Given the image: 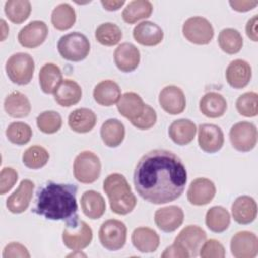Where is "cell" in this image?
<instances>
[{"mask_svg":"<svg viewBox=\"0 0 258 258\" xmlns=\"http://www.w3.org/2000/svg\"><path fill=\"white\" fill-rule=\"evenodd\" d=\"M184 214L180 207L167 206L156 210L154 214L155 225L161 231L170 233L175 231L183 223Z\"/></svg>","mask_w":258,"mask_h":258,"instance_id":"obj_16","label":"cell"},{"mask_svg":"<svg viewBox=\"0 0 258 258\" xmlns=\"http://www.w3.org/2000/svg\"><path fill=\"white\" fill-rule=\"evenodd\" d=\"M1 28H2V37H1V39H2V40H4V39H5V37H6V36H7V34H8L9 28H8V26L6 25L5 20H3V19H1Z\"/></svg>","mask_w":258,"mask_h":258,"instance_id":"obj_52","label":"cell"},{"mask_svg":"<svg viewBox=\"0 0 258 258\" xmlns=\"http://www.w3.org/2000/svg\"><path fill=\"white\" fill-rule=\"evenodd\" d=\"M101 173L100 158L92 151L79 153L74 161V175L82 183L95 182Z\"/></svg>","mask_w":258,"mask_h":258,"instance_id":"obj_7","label":"cell"},{"mask_svg":"<svg viewBox=\"0 0 258 258\" xmlns=\"http://www.w3.org/2000/svg\"><path fill=\"white\" fill-rule=\"evenodd\" d=\"M156 120H157L156 112L154 111V109L152 107H150L149 105L146 104L144 112L137 119L131 121V124L134 127H136L137 129L147 130L155 125Z\"/></svg>","mask_w":258,"mask_h":258,"instance_id":"obj_45","label":"cell"},{"mask_svg":"<svg viewBox=\"0 0 258 258\" xmlns=\"http://www.w3.org/2000/svg\"><path fill=\"white\" fill-rule=\"evenodd\" d=\"M218 42L224 52L235 54L238 53L243 46V37L237 29L224 28L219 33Z\"/></svg>","mask_w":258,"mask_h":258,"instance_id":"obj_37","label":"cell"},{"mask_svg":"<svg viewBox=\"0 0 258 258\" xmlns=\"http://www.w3.org/2000/svg\"><path fill=\"white\" fill-rule=\"evenodd\" d=\"M230 248L236 258H254L258 254V238L253 232L240 231L232 237Z\"/></svg>","mask_w":258,"mask_h":258,"instance_id":"obj_12","label":"cell"},{"mask_svg":"<svg viewBox=\"0 0 258 258\" xmlns=\"http://www.w3.org/2000/svg\"><path fill=\"white\" fill-rule=\"evenodd\" d=\"M82 99V89L80 85L70 79L62 81L60 86L54 93L55 102L62 107H71L76 105Z\"/></svg>","mask_w":258,"mask_h":258,"instance_id":"obj_31","label":"cell"},{"mask_svg":"<svg viewBox=\"0 0 258 258\" xmlns=\"http://www.w3.org/2000/svg\"><path fill=\"white\" fill-rule=\"evenodd\" d=\"M197 133L196 124L188 119H178L173 121L168 128L170 139L177 145L190 143Z\"/></svg>","mask_w":258,"mask_h":258,"instance_id":"obj_26","label":"cell"},{"mask_svg":"<svg viewBox=\"0 0 258 258\" xmlns=\"http://www.w3.org/2000/svg\"><path fill=\"white\" fill-rule=\"evenodd\" d=\"M153 10V6L148 0H133L127 4L122 12V18L126 23L132 24L140 19L148 18Z\"/></svg>","mask_w":258,"mask_h":258,"instance_id":"obj_34","label":"cell"},{"mask_svg":"<svg viewBox=\"0 0 258 258\" xmlns=\"http://www.w3.org/2000/svg\"><path fill=\"white\" fill-rule=\"evenodd\" d=\"M231 222L229 212L221 206H214L210 208L206 214V225L215 233H222L226 231Z\"/></svg>","mask_w":258,"mask_h":258,"instance_id":"obj_35","label":"cell"},{"mask_svg":"<svg viewBox=\"0 0 258 258\" xmlns=\"http://www.w3.org/2000/svg\"><path fill=\"white\" fill-rule=\"evenodd\" d=\"M35 64L32 56L25 52L12 54L6 61L5 70L9 80L17 85H27L33 77Z\"/></svg>","mask_w":258,"mask_h":258,"instance_id":"obj_6","label":"cell"},{"mask_svg":"<svg viewBox=\"0 0 258 258\" xmlns=\"http://www.w3.org/2000/svg\"><path fill=\"white\" fill-rule=\"evenodd\" d=\"M7 139L16 145H24L28 143L32 137L30 126L23 122H12L6 129Z\"/></svg>","mask_w":258,"mask_h":258,"instance_id":"obj_41","label":"cell"},{"mask_svg":"<svg viewBox=\"0 0 258 258\" xmlns=\"http://www.w3.org/2000/svg\"><path fill=\"white\" fill-rule=\"evenodd\" d=\"M232 216L241 225L252 223L257 216V204L252 197L240 196L232 204Z\"/></svg>","mask_w":258,"mask_h":258,"instance_id":"obj_22","label":"cell"},{"mask_svg":"<svg viewBox=\"0 0 258 258\" xmlns=\"http://www.w3.org/2000/svg\"><path fill=\"white\" fill-rule=\"evenodd\" d=\"M75 257V256H84V257H86V254H83L82 252H81V250H78V253H72V254H70V255H68V257Z\"/></svg>","mask_w":258,"mask_h":258,"instance_id":"obj_53","label":"cell"},{"mask_svg":"<svg viewBox=\"0 0 258 258\" xmlns=\"http://www.w3.org/2000/svg\"><path fill=\"white\" fill-rule=\"evenodd\" d=\"M145 105L142 98L133 92H127L121 96L117 103V109L119 113L127 118L130 122L137 119L145 109Z\"/></svg>","mask_w":258,"mask_h":258,"instance_id":"obj_24","label":"cell"},{"mask_svg":"<svg viewBox=\"0 0 258 258\" xmlns=\"http://www.w3.org/2000/svg\"><path fill=\"white\" fill-rule=\"evenodd\" d=\"M18 179V173L12 167H4L0 172V194L8 192Z\"/></svg>","mask_w":258,"mask_h":258,"instance_id":"obj_46","label":"cell"},{"mask_svg":"<svg viewBox=\"0 0 258 258\" xmlns=\"http://www.w3.org/2000/svg\"><path fill=\"white\" fill-rule=\"evenodd\" d=\"M227 110V101L217 92L205 94L200 101V111L209 118L222 117Z\"/></svg>","mask_w":258,"mask_h":258,"instance_id":"obj_29","label":"cell"},{"mask_svg":"<svg viewBox=\"0 0 258 258\" xmlns=\"http://www.w3.org/2000/svg\"><path fill=\"white\" fill-rule=\"evenodd\" d=\"M100 135L108 147L119 146L125 137V127L118 119H108L102 124Z\"/></svg>","mask_w":258,"mask_h":258,"instance_id":"obj_33","label":"cell"},{"mask_svg":"<svg viewBox=\"0 0 258 258\" xmlns=\"http://www.w3.org/2000/svg\"><path fill=\"white\" fill-rule=\"evenodd\" d=\"M48 159V151L40 145H32L28 147L22 155L23 164L30 169H39L43 167Z\"/></svg>","mask_w":258,"mask_h":258,"instance_id":"obj_40","label":"cell"},{"mask_svg":"<svg viewBox=\"0 0 258 258\" xmlns=\"http://www.w3.org/2000/svg\"><path fill=\"white\" fill-rule=\"evenodd\" d=\"M93 97L99 105L110 107L118 103L121 98V89L114 81L105 80L95 86Z\"/></svg>","mask_w":258,"mask_h":258,"instance_id":"obj_23","label":"cell"},{"mask_svg":"<svg viewBox=\"0 0 258 258\" xmlns=\"http://www.w3.org/2000/svg\"><path fill=\"white\" fill-rule=\"evenodd\" d=\"M81 207L84 215L92 220L100 219L106 211L103 196L96 190H87L81 197Z\"/></svg>","mask_w":258,"mask_h":258,"instance_id":"obj_28","label":"cell"},{"mask_svg":"<svg viewBox=\"0 0 258 258\" xmlns=\"http://www.w3.org/2000/svg\"><path fill=\"white\" fill-rule=\"evenodd\" d=\"M62 124L60 115L55 111H44L36 118L38 129L45 134H53L57 132Z\"/></svg>","mask_w":258,"mask_h":258,"instance_id":"obj_42","label":"cell"},{"mask_svg":"<svg viewBox=\"0 0 258 258\" xmlns=\"http://www.w3.org/2000/svg\"><path fill=\"white\" fill-rule=\"evenodd\" d=\"M183 36L191 43L205 45L214 37V28L211 22L202 16H192L182 25Z\"/></svg>","mask_w":258,"mask_h":258,"instance_id":"obj_9","label":"cell"},{"mask_svg":"<svg viewBox=\"0 0 258 258\" xmlns=\"http://www.w3.org/2000/svg\"><path fill=\"white\" fill-rule=\"evenodd\" d=\"M76 22V11L68 3H60L51 13V23L57 30H68Z\"/></svg>","mask_w":258,"mask_h":258,"instance_id":"obj_36","label":"cell"},{"mask_svg":"<svg viewBox=\"0 0 258 258\" xmlns=\"http://www.w3.org/2000/svg\"><path fill=\"white\" fill-rule=\"evenodd\" d=\"M236 108L240 115L255 117L258 114V95L255 92H247L238 97Z\"/></svg>","mask_w":258,"mask_h":258,"instance_id":"obj_43","label":"cell"},{"mask_svg":"<svg viewBox=\"0 0 258 258\" xmlns=\"http://www.w3.org/2000/svg\"><path fill=\"white\" fill-rule=\"evenodd\" d=\"M116 67L124 73H130L137 69L140 62L139 49L130 42H123L114 51Z\"/></svg>","mask_w":258,"mask_h":258,"instance_id":"obj_18","label":"cell"},{"mask_svg":"<svg viewBox=\"0 0 258 258\" xmlns=\"http://www.w3.org/2000/svg\"><path fill=\"white\" fill-rule=\"evenodd\" d=\"M33 189L34 183L30 179L21 180L16 190L8 197L6 201L7 209L13 214L23 213L30 204Z\"/></svg>","mask_w":258,"mask_h":258,"instance_id":"obj_19","label":"cell"},{"mask_svg":"<svg viewBox=\"0 0 258 258\" xmlns=\"http://www.w3.org/2000/svg\"><path fill=\"white\" fill-rule=\"evenodd\" d=\"M101 4L108 11L119 10L124 4V0H101Z\"/></svg>","mask_w":258,"mask_h":258,"instance_id":"obj_51","label":"cell"},{"mask_svg":"<svg viewBox=\"0 0 258 258\" xmlns=\"http://www.w3.org/2000/svg\"><path fill=\"white\" fill-rule=\"evenodd\" d=\"M78 187L49 181L38 188L33 212L45 219L69 221L77 216Z\"/></svg>","mask_w":258,"mask_h":258,"instance_id":"obj_2","label":"cell"},{"mask_svg":"<svg viewBox=\"0 0 258 258\" xmlns=\"http://www.w3.org/2000/svg\"><path fill=\"white\" fill-rule=\"evenodd\" d=\"M70 128L78 133L90 132L97 123V116L91 109L79 108L71 112L68 118Z\"/></svg>","mask_w":258,"mask_h":258,"instance_id":"obj_27","label":"cell"},{"mask_svg":"<svg viewBox=\"0 0 258 258\" xmlns=\"http://www.w3.org/2000/svg\"><path fill=\"white\" fill-rule=\"evenodd\" d=\"M229 4L231 5V7L238 11V12H247L252 10L253 8H255L258 4L257 1H248V0H234V1H229Z\"/></svg>","mask_w":258,"mask_h":258,"instance_id":"obj_49","label":"cell"},{"mask_svg":"<svg viewBox=\"0 0 258 258\" xmlns=\"http://www.w3.org/2000/svg\"><path fill=\"white\" fill-rule=\"evenodd\" d=\"M207 239L206 232L199 226L188 225L184 227L174 239V243L187 251L189 257H196Z\"/></svg>","mask_w":258,"mask_h":258,"instance_id":"obj_11","label":"cell"},{"mask_svg":"<svg viewBox=\"0 0 258 258\" xmlns=\"http://www.w3.org/2000/svg\"><path fill=\"white\" fill-rule=\"evenodd\" d=\"M232 146L241 152L251 151L257 143V128L247 121L234 124L229 133Z\"/></svg>","mask_w":258,"mask_h":258,"instance_id":"obj_10","label":"cell"},{"mask_svg":"<svg viewBox=\"0 0 258 258\" xmlns=\"http://www.w3.org/2000/svg\"><path fill=\"white\" fill-rule=\"evenodd\" d=\"M160 107L170 115H178L182 113L186 106V100L183 91L176 86L164 87L158 97Z\"/></svg>","mask_w":258,"mask_h":258,"instance_id":"obj_14","label":"cell"},{"mask_svg":"<svg viewBox=\"0 0 258 258\" xmlns=\"http://www.w3.org/2000/svg\"><path fill=\"white\" fill-rule=\"evenodd\" d=\"M216 195V186L212 180L205 177L194 179L187 190V200L191 205L204 206L209 204Z\"/></svg>","mask_w":258,"mask_h":258,"instance_id":"obj_17","label":"cell"},{"mask_svg":"<svg viewBox=\"0 0 258 258\" xmlns=\"http://www.w3.org/2000/svg\"><path fill=\"white\" fill-rule=\"evenodd\" d=\"M252 78L251 66L243 59L232 60L226 70V80L234 89L245 88Z\"/></svg>","mask_w":258,"mask_h":258,"instance_id":"obj_20","label":"cell"},{"mask_svg":"<svg viewBox=\"0 0 258 258\" xmlns=\"http://www.w3.org/2000/svg\"><path fill=\"white\" fill-rule=\"evenodd\" d=\"M257 22H258V16L254 15L252 18H250L246 24V34L247 36L253 40L258 41V33H257Z\"/></svg>","mask_w":258,"mask_h":258,"instance_id":"obj_50","label":"cell"},{"mask_svg":"<svg viewBox=\"0 0 258 258\" xmlns=\"http://www.w3.org/2000/svg\"><path fill=\"white\" fill-rule=\"evenodd\" d=\"M127 239V228L125 224L116 219L105 221L99 230V240L104 248L117 251L124 247Z\"/></svg>","mask_w":258,"mask_h":258,"instance_id":"obj_8","label":"cell"},{"mask_svg":"<svg viewBox=\"0 0 258 258\" xmlns=\"http://www.w3.org/2000/svg\"><path fill=\"white\" fill-rule=\"evenodd\" d=\"M163 31L159 25L152 21H142L133 29L134 39L141 45L154 46L163 39Z\"/></svg>","mask_w":258,"mask_h":258,"instance_id":"obj_21","label":"cell"},{"mask_svg":"<svg viewBox=\"0 0 258 258\" xmlns=\"http://www.w3.org/2000/svg\"><path fill=\"white\" fill-rule=\"evenodd\" d=\"M4 109L10 117L24 118L29 115L31 105L28 98L24 94L14 91L5 98Z\"/></svg>","mask_w":258,"mask_h":258,"instance_id":"obj_32","label":"cell"},{"mask_svg":"<svg viewBox=\"0 0 258 258\" xmlns=\"http://www.w3.org/2000/svg\"><path fill=\"white\" fill-rule=\"evenodd\" d=\"M133 181L146 202L161 205L175 201L184 190L187 173L181 159L165 149L145 153L137 162Z\"/></svg>","mask_w":258,"mask_h":258,"instance_id":"obj_1","label":"cell"},{"mask_svg":"<svg viewBox=\"0 0 258 258\" xmlns=\"http://www.w3.org/2000/svg\"><path fill=\"white\" fill-rule=\"evenodd\" d=\"M38 78L40 88L45 94H54L63 81L60 69L52 62H47L40 69Z\"/></svg>","mask_w":258,"mask_h":258,"instance_id":"obj_30","label":"cell"},{"mask_svg":"<svg viewBox=\"0 0 258 258\" xmlns=\"http://www.w3.org/2000/svg\"><path fill=\"white\" fill-rule=\"evenodd\" d=\"M90 48L91 45L87 36L78 31L62 35L57 42L59 54L70 61L85 59L90 52Z\"/></svg>","mask_w":258,"mask_h":258,"instance_id":"obj_4","label":"cell"},{"mask_svg":"<svg viewBox=\"0 0 258 258\" xmlns=\"http://www.w3.org/2000/svg\"><path fill=\"white\" fill-rule=\"evenodd\" d=\"M48 33V27L44 21L33 20L26 24L18 33L19 43L26 48H35L43 43Z\"/></svg>","mask_w":258,"mask_h":258,"instance_id":"obj_15","label":"cell"},{"mask_svg":"<svg viewBox=\"0 0 258 258\" xmlns=\"http://www.w3.org/2000/svg\"><path fill=\"white\" fill-rule=\"evenodd\" d=\"M103 189L107 195L110 208L117 215H127L136 206V197L124 175L120 173L109 174L104 182Z\"/></svg>","mask_w":258,"mask_h":258,"instance_id":"obj_3","label":"cell"},{"mask_svg":"<svg viewBox=\"0 0 258 258\" xmlns=\"http://www.w3.org/2000/svg\"><path fill=\"white\" fill-rule=\"evenodd\" d=\"M131 241L133 246L142 253L154 252L159 246L158 234L148 227L136 228L131 235Z\"/></svg>","mask_w":258,"mask_h":258,"instance_id":"obj_25","label":"cell"},{"mask_svg":"<svg viewBox=\"0 0 258 258\" xmlns=\"http://www.w3.org/2000/svg\"><path fill=\"white\" fill-rule=\"evenodd\" d=\"M199 255L203 258H224L226 251L224 246L218 240L210 239L204 242Z\"/></svg>","mask_w":258,"mask_h":258,"instance_id":"obj_44","label":"cell"},{"mask_svg":"<svg viewBox=\"0 0 258 258\" xmlns=\"http://www.w3.org/2000/svg\"><path fill=\"white\" fill-rule=\"evenodd\" d=\"M93 239V231L85 222L75 216L67 221V227L62 232V242L71 250H82L88 247Z\"/></svg>","mask_w":258,"mask_h":258,"instance_id":"obj_5","label":"cell"},{"mask_svg":"<svg viewBox=\"0 0 258 258\" xmlns=\"http://www.w3.org/2000/svg\"><path fill=\"white\" fill-rule=\"evenodd\" d=\"M2 256L3 258H29L30 254L24 245L12 242L5 246Z\"/></svg>","mask_w":258,"mask_h":258,"instance_id":"obj_47","label":"cell"},{"mask_svg":"<svg viewBox=\"0 0 258 258\" xmlns=\"http://www.w3.org/2000/svg\"><path fill=\"white\" fill-rule=\"evenodd\" d=\"M123 34L121 28L112 22H105L100 24L96 31L95 37L103 45L106 46H113L119 43Z\"/></svg>","mask_w":258,"mask_h":258,"instance_id":"obj_39","label":"cell"},{"mask_svg":"<svg viewBox=\"0 0 258 258\" xmlns=\"http://www.w3.org/2000/svg\"><path fill=\"white\" fill-rule=\"evenodd\" d=\"M162 258H188L189 254L187 253V251H185L184 249H182L179 245H177L176 243H173L172 245L168 246L164 252L161 254Z\"/></svg>","mask_w":258,"mask_h":258,"instance_id":"obj_48","label":"cell"},{"mask_svg":"<svg viewBox=\"0 0 258 258\" xmlns=\"http://www.w3.org/2000/svg\"><path fill=\"white\" fill-rule=\"evenodd\" d=\"M4 11L11 22L20 24L29 17L31 4L28 0H8L5 2Z\"/></svg>","mask_w":258,"mask_h":258,"instance_id":"obj_38","label":"cell"},{"mask_svg":"<svg viewBox=\"0 0 258 258\" xmlns=\"http://www.w3.org/2000/svg\"><path fill=\"white\" fill-rule=\"evenodd\" d=\"M198 142L200 148L207 153H215L224 145V133L215 124H201L199 126Z\"/></svg>","mask_w":258,"mask_h":258,"instance_id":"obj_13","label":"cell"}]
</instances>
